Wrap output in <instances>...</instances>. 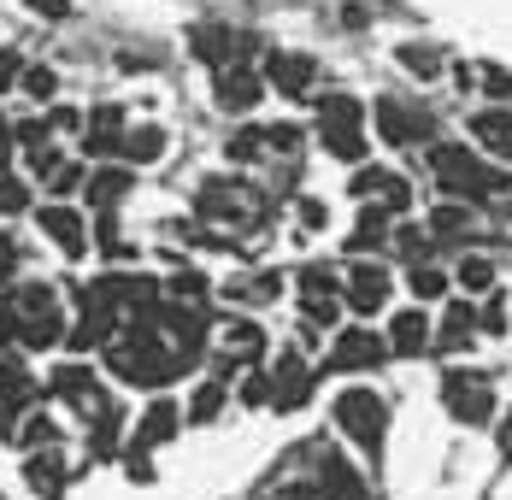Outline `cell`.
I'll use <instances>...</instances> for the list:
<instances>
[{
    "instance_id": "obj_30",
    "label": "cell",
    "mask_w": 512,
    "mask_h": 500,
    "mask_svg": "<svg viewBox=\"0 0 512 500\" xmlns=\"http://www.w3.org/2000/svg\"><path fill=\"white\" fill-rule=\"evenodd\" d=\"M430 230H436V242H454V236H465V230H471V206H460V200H442V206L430 212Z\"/></svg>"
},
{
    "instance_id": "obj_34",
    "label": "cell",
    "mask_w": 512,
    "mask_h": 500,
    "mask_svg": "<svg viewBox=\"0 0 512 500\" xmlns=\"http://www.w3.org/2000/svg\"><path fill=\"white\" fill-rule=\"evenodd\" d=\"M259 500H324V495H318V483H312V477H289V483H271Z\"/></svg>"
},
{
    "instance_id": "obj_18",
    "label": "cell",
    "mask_w": 512,
    "mask_h": 500,
    "mask_svg": "<svg viewBox=\"0 0 512 500\" xmlns=\"http://www.w3.org/2000/svg\"><path fill=\"white\" fill-rule=\"evenodd\" d=\"M36 230H48V242H53V248H65L71 259L89 248V236H83L89 224H83V212H77V206H65V200H48V206L36 212Z\"/></svg>"
},
{
    "instance_id": "obj_6",
    "label": "cell",
    "mask_w": 512,
    "mask_h": 500,
    "mask_svg": "<svg viewBox=\"0 0 512 500\" xmlns=\"http://www.w3.org/2000/svg\"><path fill=\"white\" fill-rule=\"evenodd\" d=\"M383 359H389V342H383L371 324H342L336 342H330V353H324V371H336V377H365V371H383Z\"/></svg>"
},
{
    "instance_id": "obj_23",
    "label": "cell",
    "mask_w": 512,
    "mask_h": 500,
    "mask_svg": "<svg viewBox=\"0 0 512 500\" xmlns=\"http://www.w3.org/2000/svg\"><path fill=\"white\" fill-rule=\"evenodd\" d=\"M471 136H477V148L507 153L512 159V106H483V112H471Z\"/></svg>"
},
{
    "instance_id": "obj_31",
    "label": "cell",
    "mask_w": 512,
    "mask_h": 500,
    "mask_svg": "<svg viewBox=\"0 0 512 500\" xmlns=\"http://www.w3.org/2000/svg\"><path fill=\"white\" fill-rule=\"evenodd\" d=\"M18 89L30 100H53L59 95V77H53L48 65H24V77H18Z\"/></svg>"
},
{
    "instance_id": "obj_40",
    "label": "cell",
    "mask_w": 512,
    "mask_h": 500,
    "mask_svg": "<svg viewBox=\"0 0 512 500\" xmlns=\"http://www.w3.org/2000/svg\"><path fill=\"white\" fill-rule=\"evenodd\" d=\"M495 448H501V459H512V406L495 418Z\"/></svg>"
},
{
    "instance_id": "obj_32",
    "label": "cell",
    "mask_w": 512,
    "mask_h": 500,
    "mask_svg": "<svg viewBox=\"0 0 512 500\" xmlns=\"http://www.w3.org/2000/svg\"><path fill=\"white\" fill-rule=\"evenodd\" d=\"M324 224H330V206H324V200H312V195L295 200V230H301V236H318Z\"/></svg>"
},
{
    "instance_id": "obj_13",
    "label": "cell",
    "mask_w": 512,
    "mask_h": 500,
    "mask_svg": "<svg viewBox=\"0 0 512 500\" xmlns=\"http://www.w3.org/2000/svg\"><path fill=\"white\" fill-rule=\"evenodd\" d=\"M124 130H130V118H124V106L118 100H101L95 112H83V153L89 159H106V153H118V142H124Z\"/></svg>"
},
{
    "instance_id": "obj_3",
    "label": "cell",
    "mask_w": 512,
    "mask_h": 500,
    "mask_svg": "<svg viewBox=\"0 0 512 500\" xmlns=\"http://www.w3.org/2000/svg\"><path fill=\"white\" fill-rule=\"evenodd\" d=\"M330 418H336V430H342L365 459H377L383 442H389V400L377 395V389H365V383H348L342 395L330 400Z\"/></svg>"
},
{
    "instance_id": "obj_39",
    "label": "cell",
    "mask_w": 512,
    "mask_h": 500,
    "mask_svg": "<svg viewBox=\"0 0 512 500\" xmlns=\"http://www.w3.org/2000/svg\"><path fill=\"white\" fill-rule=\"evenodd\" d=\"M12 277H18V242L0 236V283H12Z\"/></svg>"
},
{
    "instance_id": "obj_12",
    "label": "cell",
    "mask_w": 512,
    "mask_h": 500,
    "mask_svg": "<svg viewBox=\"0 0 512 500\" xmlns=\"http://www.w3.org/2000/svg\"><path fill=\"white\" fill-rule=\"evenodd\" d=\"M183 430V406L171 395H159L142 406V418H136V430H130V453H159L171 436Z\"/></svg>"
},
{
    "instance_id": "obj_14",
    "label": "cell",
    "mask_w": 512,
    "mask_h": 500,
    "mask_svg": "<svg viewBox=\"0 0 512 500\" xmlns=\"http://www.w3.org/2000/svg\"><path fill=\"white\" fill-rule=\"evenodd\" d=\"M318 106V136H365V100L348 89H330V95H312Z\"/></svg>"
},
{
    "instance_id": "obj_8",
    "label": "cell",
    "mask_w": 512,
    "mask_h": 500,
    "mask_svg": "<svg viewBox=\"0 0 512 500\" xmlns=\"http://www.w3.org/2000/svg\"><path fill=\"white\" fill-rule=\"evenodd\" d=\"M365 118L377 124V136H383L389 148H412V142H424V136L436 130V118L424 112V100H407V95H383Z\"/></svg>"
},
{
    "instance_id": "obj_24",
    "label": "cell",
    "mask_w": 512,
    "mask_h": 500,
    "mask_svg": "<svg viewBox=\"0 0 512 500\" xmlns=\"http://www.w3.org/2000/svg\"><path fill=\"white\" fill-rule=\"evenodd\" d=\"M395 65H401L407 77H418V83H430V77L448 71V53L436 48V42H401V48H395Z\"/></svg>"
},
{
    "instance_id": "obj_27",
    "label": "cell",
    "mask_w": 512,
    "mask_h": 500,
    "mask_svg": "<svg viewBox=\"0 0 512 500\" xmlns=\"http://www.w3.org/2000/svg\"><path fill=\"white\" fill-rule=\"evenodd\" d=\"M448 283H460L465 295H489V289H495V265H489L483 253H465L460 265H454V277H448Z\"/></svg>"
},
{
    "instance_id": "obj_10",
    "label": "cell",
    "mask_w": 512,
    "mask_h": 500,
    "mask_svg": "<svg viewBox=\"0 0 512 500\" xmlns=\"http://www.w3.org/2000/svg\"><path fill=\"white\" fill-rule=\"evenodd\" d=\"M312 383H318V371H312L301 353H283L277 365H271V412H301L312 400Z\"/></svg>"
},
{
    "instance_id": "obj_11",
    "label": "cell",
    "mask_w": 512,
    "mask_h": 500,
    "mask_svg": "<svg viewBox=\"0 0 512 500\" xmlns=\"http://www.w3.org/2000/svg\"><path fill=\"white\" fill-rule=\"evenodd\" d=\"M259 95H265L259 65H224V71H212V100H218V112L242 118V112H254L259 106Z\"/></svg>"
},
{
    "instance_id": "obj_5",
    "label": "cell",
    "mask_w": 512,
    "mask_h": 500,
    "mask_svg": "<svg viewBox=\"0 0 512 500\" xmlns=\"http://www.w3.org/2000/svg\"><path fill=\"white\" fill-rule=\"evenodd\" d=\"M442 412L465 424V430H489L495 418H501V400H495V383H489V371H442Z\"/></svg>"
},
{
    "instance_id": "obj_37",
    "label": "cell",
    "mask_w": 512,
    "mask_h": 500,
    "mask_svg": "<svg viewBox=\"0 0 512 500\" xmlns=\"http://www.w3.org/2000/svg\"><path fill=\"white\" fill-rule=\"evenodd\" d=\"M18 77H24V48H0V95L18 89Z\"/></svg>"
},
{
    "instance_id": "obj_38",
    "label": "cell",
    "mask_w": 512,
    "mask_h": 500,
    "mask_svg": "<svg viewBox=\"0 0 512 500\" xmlns=\"http://www.w3.org/2000/svg\"><path fill=\"white\" fill-rule=\"evenodd\" d=\"M36 18H48V24H59V18H71V0H24Z\"/></svg>"
},
{
    "instance_id": "obj_22",
    "label": "cell",
    "mask_w": 512,
    "mask_h": 500,
    "mask_svg": "<svg viewBox=\"0 0 512 500\" xmlns=\"http://www.w3.org/2000/svg\"><path fill=\"white\" fill-rule=\"evenodd\" d=\"M154 159H165V130H159V124H130L124 142H118V165L142 171V165H154Z\"/></svg>"
},
{
    "instance_id": "obj_42",
    "label": "cell",
    "mask_w": 512,
    "mask_h": 500,
    "mask_svg": "<svg viewBox=\"0 0 512 500\" xmlns=\"http://www.w3.org/2000/svg\"><path fill=\"white\" fill-rule=\"evenodd\" d=\"M0 500H6V495H0Z\"/></svg>"
},
{
    "instance_id": "obj_20",
    "label": "cell",
    "mask_w": 512,
    "mask_h": 500,
    "mask_svg": "<svg viewBox=\"0 0 512 500\" xmlns=\"http://www.w3.org/2000/svg\"><path fill=\"white\" fill-rule=\"evenodd\" d=\"M218 295L236 300V306H271V300L283 295V277L277 271H242V277L218 283Z\"/></svg>"
},
{
    "instance_id": "obj_36",
    "label": "cell",
    "mask_w": 512,
    "mask_h": 500,
    "mask_svg": "<svg viewBox=\"0 0 512 500\" xmlns=\"http://www.w3.org/2000/svg\"><path fill=\"white\" fill-rule=\"evenodd\" d=\"M477 330H483V336H507V300H501V295L477 312Z\"/></svg>"
},
{
    "instance_id": "obj_7",
    "label": "cell",
    "mask_w": 512,
    "mask_h": 500,
    "mask_svg": "<svg viewBox=\"0 0 512 500\" xmlns=\"http://www.w3.org/2000/svg\"><path fill=\"white\" fill-rule=\"evenodd\" d=\"M336 295H342V312H354V318H377V312L389 306V295H395V277H389L383 259H354Z\"/></svg>"
},
{
    "instance_id": "obj_29",
    "label": "cell",
    "mask_w": 512,
    "mask_h": 500,
    "mask_svg": "<svg viewBox=\"0 0 512 500\" xmlns=\"http://www.w3.org/2000/svg\"><path fill=\"white\" fill-rule=\"evenodd\" d=\"M407 289L418 300H442V295H448V271H442V265H430V259H418V265H407Z\"/></svg>"
},
{
    "instance_id": "obj_33",
    "label": "cell",
    "mask_w": 512,
    "mask_h": 500,
    "mask_svg": "<svg viewBox=\"0 0 512 500\" xmlns=\"http://www.w3.org/2000/svg\"><path fill=\"white\" fill-rule=\"evenodd\" d=\"M236 400L242 406H271V371H242V389H236Z\"/></svg>"
},
{
    "instance_id": "obj_25",
    "label": "cell",
    "mask_w": 512,
    "mask_h": 500,
    "mask_svg": "<svg viewBox=\"0 0 512 500\" xmlns=\"http://www.w3.org/2000/svg\"><path fill=\"white\" fill-rule=\"evenodd\" d=\"M230 406V383H218V377H206L201 389L189 395V406H183V424H218V412Z\"/></svg>"
},
{
    "instance_id": "obj_26",
    "label": "cell",
    "mask_w": 512,
    "mask_h": 500,
    "mask_svg": "<svg viewBox=\"0 0 512 500\" xmlns=\"http://www.w3.org/2000/svg\"><path fill=\"white\" fill-rule=\"evenodd\" d=\"M83 177H89V165H83V159H53L48 171H42V183H48L53 200H71L77 189H83Z\"/></svg>"
},
{
    "instance_id": "obj_16",
    "label": "cell",
    "mask_w": 512,
    "mask_h": 500,
    "mask_svg": "<svg viewBox=\"0 0 512 500\" xmlns=\"http://www.w3.org/2000/svg\"><path fill=\"white\" fill-rule=\"evenodd\" d=\"M477 342V306L471 300H448L442 318L430 324V353H465Z\"/></svg>"
},
{
    "instance_id": "obj_2",
    "label": "cell",
    "mask_w": 512,
    "mask_h": 500,
    "mask_svg": "<svg viewBox=\"0 0 512 500\" xmlns=\"http://www.w3.org/2000/svg\"><path fill=\"white\" fill-rule=\"evenodd\" d=\"M106 371H112L118 383H136V389H165V383H177V377L195 371V365H183L148 324H124V330L106 342Z\"/></svg>"
},
{
    "instance_id": "obj_9",
    "label": "cell",
    "mask_w": 512,
    "mask_h": 500,
    "mask_svg": "<svg viewBox=\"0 0 512 500\" xmlns=\"http://www.w3.org/2000/svg\"><path fill=\"white\" fill-rule=\"evenodd\" d=\"M259 83L277 89L283 100H312L318 95V59L301 48H271L265 65H259Z\"/></svg>"
},
{
    "instance_id": "obj_15",
    "label": "cell",
    "mask_w": 512,
    "mask_h": 500,
    "mask_svg": "<svg viewBox=\"0 0 512 500\" xmlns=\"http://www.w3.org/2000/svg\"><path fill=\"white\" fill-rule=\"evenodd\" d=\"M130 189H136V171H130V165H118V159H106V165H95V171L83 177V189H77V195L89 200L95 212H118Z\"/></svg>"
},
{
    "instance_id": "obj_41",
    "label": "cell",
    "mask_w": 512,
    "mask_h": 500,
    "mask_svg": "<svg viewBox=\"0 0 512 500\" xmlns=\"http://www.w3.org/2000/svg\"><path fill=\"white\" fill-rule=\"evenodd\" d=\"M12 159V136H6V118H0V165Z\"/></svg>"
},
{
    "instance_id": "obj_21",
    "label": "cell",
    "mask_w": 512,
    "mask_h": 500,
    "mask_svg": "<svg viewBox=\"0 0 512 500\" xmlns=\"http://www.w3.org/2000/svg\"><path fill=\"white\" fill-rule=\"evenodd\" d=\"M389 230H395V218H383L377 206H359L354 230H348V253H354V259H371V253H383V248H389Z\"/></svg>"
},
{
    "instance_id": "obj_17",
    "label": "cell",
    "mask_w": 512,
    "mask_h": 500,
    "mask_svg": "<svg viewBox=\"0 0 512 500\" xmlns=\"http://www.w3.org/2000/svg\"><path fill=\"white\" fill-rule=\"evenodd\" d=\"M24 489L36 500H59L65 489H71V459L59 448L48 453H24Z\"/></svg>"
},
{
    "instance_id": "obj_19",
    "label": "cell",
    "mask_w": 512,
    "mask_h": 500,
    "mask_svg": "<svg viewBox=\"0 0 512 500\" xmlns=\"http://www.w3.org/2000/svg\"><path fill=\"white\" fill-rule=\"evenodd\" d=\"M389 353H401V359H424L430 353V312L424 306H401L395 318H389Z\"/></svg>"
},
{
    "instance_id": "obj_28",
    "label": "cell",
    "mask_w": 512,
    "mask_h": 500,
    "mask_svg": "<svg viewBox=\"0 0 512 500\" xmlns=\"http://www.w3.org/2000/svg\"><path fill=\"white\" fill-rule=\"evenodd\" d=\"M224 159H230V165H259V159H265V130H259V124H242V130L224 142Z\"/></svg>"
},
{
    "instance_id": "obj_35",
    "label": "cell",
    "mask_w": 512,
    "mask_h": 500,
    "mask_svg": "<svg viewBox=\"0 0 512 500\" xmlns=\"http://www.w3.org/2000/svg\"><path fill=\"white\" fill-rule=\"evenodd\" d=\"M30 206V183H18V177H0V218H18Z\"/></svg>"
},
{
    "instance_id": "obj_4",
    "label": "cell",
    "mask_w": 512,
    "mask_h": 500,
    "mask_svg": "<svg viewBox=\"0 0 512 500\" xmlns=\"http://www.w3.org/2000/svg\"><path fill=\"white\" fill-rule=\"evenodd\" d=\"M195 212L206 224H224V230H259L271 200L259 195L254 183H242V177H206L195 189Z\"/></svg>"
},
{
    "instance_id": "obj_1",
    "label": "cell",
    "mask_w": 512,
    "mask_h": 500,
    "mask_svg": "<svg viewBox=\"0 0 512 500\" xmlns=\"http://www.w3.org/2000/svg\"><path fill=\"white\" fill-rule=\"evenodd\" d=\"M430 171H436V189L448 200H460V206H483V200H501L512 189L507 171L495 159H483L471 142H436L430 148Z\"/></svg>"
}]
</instances>
